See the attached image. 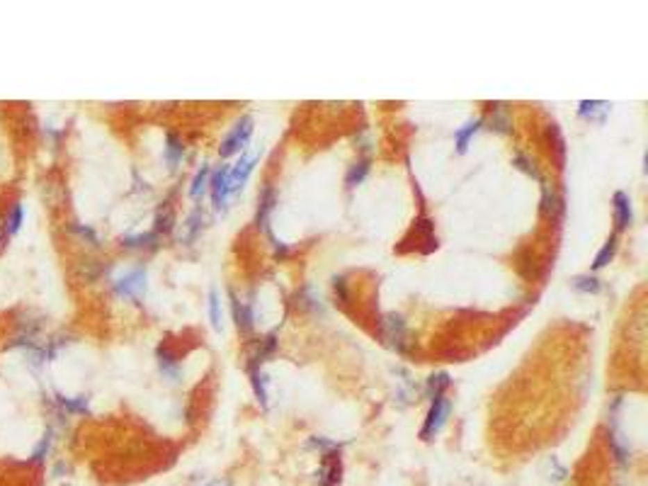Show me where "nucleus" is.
<instances>
[{
    "instance_id": "1",
    "label": "nucleus",
    "mask_w": 648,
    "mask_h": 486,
    "mask_svg": "<svg viewBox=\"0 0 648 486\" xmlns=\"http://www.w3.org/2000/svg\"><path fill=\"white\" fill-rule=\"evenodd\" d=\"M250 136H253V117H240V120L231 127L229 134L221 139L219 156L221 159H229V156H233V154H243Z\"/></svg>"
},
{
    "instance_id": "2",
    "label": "nucleus",
    "mask_w": 648,
    "mask_h": 486,
    "mask_svg": "<svg viewBox=\"0 0 648 486\" xmlns=\"http://www.w3.org/2000/svg\"><path fill=\"white\" fill-rule=\"evenodd\" d=\"M379 333L389 348L396 353H406L408 348V323L404 321L401 314H384L379 321Z\"/></svg>"
},
{
    "instance_id": "3",
    "label": "nucleus",
    "mask_w": 648,
    "mask_h": 486,
    "mask_svg": "<svg viewBox=\"0 0 648 486\" xmlns=\"http://www.w3.org/2000/svg\"><path fill=\"white\" fill-rule=\"evenodd\" d=\"M451 414V401L447 396H440V399L430 401L428 416H425V423L420 428V438L423 440H435V435L440 433L442 428L447 426V419Z\"/></svg>"
},
{
    "instance_id": "4",
    "label": "nucleus",
    "mask_w": 648,
    "mask_h": 486,
    "mask_svg": "<svg viewBox=\"0 0 648 486\" xmlns=\"http://www.w3.org/2000/svg\"><path fill=\"white\" fill-rule=\"evenodd\" d=\"M258 159H260L258 151H253V154L243 151L240 159H238V163H235L233 168H229V195H235L245 188V183H248V178H250V173H253Z\"/></svg>"
},
{
    "instance_id": "5",
    "label": "nucleus",
    "mask_w": 648,
    "mask_h": 486,
    "mask_svg": "<svg viewBox=\"0 0 648 486\" xmlns=\"http://www.w3.org/2000/svg\"><path fill=\"white\" fill-rule=\"evenodd\" d=\"M115 292L119 294V297L136 299V302H139V299L146 294V270L134 268L126 275H122V277H117L115 280Z\"/></svg>"
},
{
    "instance_id": "6",
    "label": "nucleus",
    "mask_w": 648,
    "mask_h": 486,
    "mask_svg": "<svg viewBox=\"0 0 648 486\" xmlns=\"http://www.w3.org/2000/svg\"><path fill=\"white\" fill-rule=\"evenodd\" d=\"M612 212H615V234L624 232L634 222V209H631V197L624 190H617L612 195Z\"/></svg>"
},
{
    "instance_id": "7",
    "label": "nucleus",
    "mask_w": 648,
    "mask_h": 486,
    "mask_svg": "<svg viewBox=\"0 0 648 486\" xmlns=\"http://www.w3.org/2000/svg\"><path fill=\"white\" fill-rule=\"evenodd\" d=\"M338 450H331V453L323 455V464L321 469H318V484L321 486H335L340 482V474H342V462H340V455H338Z\"/></svg>"
},
{
    "instance_id": "8",
    "label": "nucleus",
    "mask_w": 648,
    "mask_h": 486,
    "mask_svg": "<svg viewBox=\"0 0 648 486\" xmlns=\"http://www.w3.org/2000/svg\"><path fill=\"white\" fill-rule=\"evenodd\" d=\"M209 190H212V202L214 209H226V202H229V165H221L219 170L209 178Z\"/></svg>"
},
{
    "instance_id": "9",
    "label": "nucleus",
    "mask_w": 648,
    "mask_h": 486,
    "mask_svg": "<svg viewBox=\"0 0 648 486\" xmlns=\"http://www.w3.org/2000/svg\"><path fill=\"white\" fill-rule=\"evenodd\" d=\"M274 202H277L274 188L272 185H265L263 193H260V200H258V217H255V227L263 229L265 234L272 232V229H269V212L274 209Z\"/></svg>"
},
{
    "instance_id": "10",
    "label": "nucleus",
    "mask_w": 648,
    "mask_h": 486,
    "mask_svg": "<svg viewBox=\"0 0 648 486\" xmlns=\"http://www.w3.org/2000/svg\"><path fill=\"white\" fill-rule=\"evenodd\" d=\"M231 307H233V318H235V328H238L240 333H253L255 328V314H253V304L248 302H240V299H235V294H231Z\"/></svg>"
},
{
    "instance_id": "11",
    "label": "nucleus",
    "mask_w": 648,
    "mask_h": 486,
    "mask_svg": "<svg viewBox=\"0 0 648 486\" xmlns=\"http://www.w3.org/2000/svg\"><path fill=\"white\" fill-rule=\"evenodd\" d=\"M607 115H610V102L602 100H581L578 105V117L585 122H595V124H605Z\"/></svg>"
},
{
    "instance_id": "12",
    "label": "nucleus",
    "mask_w": 648,
    "mask_h": 486,
    "mask_svg": "<svg viewBox=\"0 0 648 486\" xmlns=\"http://www.w3.org/2000/svg\"><path fill=\"white\" fill-rule=\"evenodd\" d=\"M481 127H483V120L479 117V120H469L466 124H461L459 129L454 131V146H456V151H459V154H466V151H469L471 139L479 134Z\"/></svg>"
},
{
    "instance_id": "13",
    "label": "nucleus",
    "mask_w": 648,
    "mask_h": 486,
    "mask_svg": "<svg viewBox=\"0 0 648 486\" xmlns=\"http://www.w3.org/2000/svg\"><path fill=\"white\" fill-rule=\"evenodd\" d=\"M248 372H250V384H253L255 396H258L260 404L267 409V377H265V372H263V365L248 362Z\"/></svg>"
},
{
    "instance_id": "14",
    "label": "nucleus",
    "mask_w": 648,
    "mask_h": 486,
    "mask_svg": "<svg viewBox=\"0 0 648 486\" xmlns=\"http://www.w3.org/2000/svg\"><path fill=\"white\" fill-rule=\"evenodd\" d=\"M163 156H165V163H168V168H178V163L183 161V156H185V144H183V139H180L178 134H173V131H170V134L165 136V151H163Z\"/></svg>"
},
{
    "instance_id": "15",
    "label": "nucleus",
    "mask_w": 648,
    "mask_h": 486,
    "mask_svg": "<svg viewBox=\"0 0 648 486\" xmlns=\"http://www.w3.org/2000/svg\"><path fill=\"white\" fill-rule=\"evenodd\" d=\"M156 357H158V367L160 372H163L165 377H170L173 382L180 380V365H178V357L173 355V353L168 350L165 346H158V350H156Z\"/></svg>"
},
{
    "instance_id": "16",
    "label": "nucleus",
    "mask_w": 648,
    "mask_h": 486,
    "mask_svg": "<svg viewBox=\"0 0 648 486\" xmlns=\"http://www.w3.org/2000/svg\"><path fill=\"white\" fill-rule=\"evenodd\" d=\"M481 120H483V124H490L488 129L498 131V134H508L510 131V115L505 105H493L490 117H481Z\"/></svg>"
},
{
    "instance_id": "17",
    "label": "nucleus",
    "mask_w": 648,
    "mask_h": 486,
    "mask_svg": "<svg viewBox=\"0 0 648 486\" xmlns=\"http://www.w3.org/2000/svg\"><path fill=\"white\" fill-rule=\"evenodd\" d=\"M451 380L447 372H435V375L428 377V384H425V396L432 401V399H440V396H445V391L449 389Z\"/></svg>"
},
{
    "instance_id": "18",
    "label": "nucleus",
    "mask_w": 648,
    "mask_h": 486,
    "mask_svg": "<svg viewBox=\"0 0 648 486\" xmlns=\"http://www.w3.org/2000/svg\"><path fill=\"white\" fill-rule=\"evenodd\" d=\"M202 209H194L192 214L188 217V222L183 224V232H180V241L183 243H192L194 238H197V234L202 232Z\"/></svg>"
},
{
    "instance_id": "19",
    "label": "nucleus",
    "mask_w": 648,
    "mask_h": 486,
    "mask_svg": "<svg viewBox=\"0 0 648 486\" xmlns=\"http://www.w3.org/2000/svg\"><path fill=\"white\" fill-rule=\"evenodd\" d=\"M617 245H620V241H617V234H612V236L605 241V245H602V248L597 250L595 260H592V270H602V268H607V265L612 263V258H615Z\"/></svg>"
},
{
    "instance_id": "20",
    "label": "nucleus",
    "mask_w": 648,
    "mask_h": 486,
    "mask_svg": "<svg viewBox=\"0 0 648 486\" xmlns=\"http://www.w3.org/2000/svg\"><path fill=\"white\" fill-rule=\"evenodd\" d=\"M561 209H563L561 200H558L556 193H554V190L542 180V214H547V217H556Z\"/></svg>"
},
{
    "instance_id": "21",
    "label": "nucleus",
    "mask_w": 648,
    "mask_h": 486,
    "mask_svg": "<svg viewBox=\"0 0 648 486\" xmlns=\"http://www.w3.org/2000/svg\"><path fill=\"white\" fill-rule=\"evenodd\" d=\"M367 173H369V159H360L357 163L350 165V170H347L345 185H347V188H357V185H360L362 180L367 178Z\"/></svg>"
},
{
    "instance_id": "22",
    "label": "nucleus",
    "mask_w": 648,
    "mask_h": 486,
    "mask_svg": "<svg viewBox=\"0 0 648 486\" xmlns=\"http://www.w3.org/2000/svg\"><path fill=\"white\" fill-rule=\"evenodd\" d=\"M209 178H212V170H209V165L204 163L202 168L197 170V175L192 178V185H190V197H192V200L202 197L204 190L209 188Z\"/></svg>"
},
{
    "instance_id": "23",
    "label": "nucleus",
    "mask_w": 648,
    "mask_h": 486,
    "mask_svg": "<svg viewBox=\"0 0 648 486\" xmlns=\"http://www.w3.org/2000/svg\"><path fill=\"white\" fill-rule=\"evenodd\" d=\"M175 227V214L173 209H170V204H163V209H158V214H156V229L153 234L156 236H160V234H170Z\"/></svg>"
},
{
    "instance_id": "24",
    "label": "nucleus",
    "mask_w": 648,
    "mask_h": 486,
    "mask_svg": "<svg viewBox=\"0 0 648 486\" xmlns=\"http://www.w3.org/2000/svg\"><path fill=\"white\" fill-rule=\"evenodd\" d=\"M571 284H573V289H578V292H583V294L602 292V282L595 275H578V277H573Z\"/></svg>"
},
{
    "instance_id": "25",
    "label": "nucleus",
    "mask_w": 648,
    "mask_h": 486,
    "mask_svg": "<svg viewBox=\"0 0 648 486\" xmlns=\"http://www.w3.org/2000/svg\"><path fill=\"white\" fill-rule=\"evenodd\" d=\"M209 318H212L214 331H221V297L216 287L209 289Z\"/></svg>"
},
{
    "instance_id": "26",
    "label": "nucleus",
    "mask_w": 648,
    "mask_h": 486,
    "mask_svg": "<svg viewBox=\"0 0 648 486\" xmlns=\"http://www.w3.org/2000/svg\"><path fill=\"white\" fill-rule=\"evenodd\" d=\"M22 219H24V209L19 202L13 204V209H10L8 219H5V229H8V234L13 236V234L19 232V227H22Z\"/></svg>"
},
{
    "instance_id": "27",
    "label": "nucleus",
    "mask_w": 648,
    "mask_h": 486,
    "mask_svg": "<svg viewBox=\"0 0 648 486\" xmlns=\"http://www.w3.org/2000/svg\"><path fill=\"white\" fill-rule=\"evenodd\" d=\"M56 401L71 414H88V399L78 396V399H71V396H56Z\"/></svg>"
},
{
    "instance_id": "28",
    "label": "nucleus",
    "mask_w": 648,
    "mask_h": 486,
    "mask_svg": "<svg viewBox=\"0 0 648 486\" xmlns=\"http://www.w3.org/2000/svg\"><path fill=\"white\" fill-rule=\"evenodd\" d=\"M158 236L156 234H136V236H126L124 245L126 248H146V245H156Z\"/></svg>"
},
{
    "instance_id": "29",
    "label": "nucleus",
    "mask_w": 648,
    "mask_h": 486,
    "mask_svg": "<svg viewBox=\"0 0 648 486\" xmlns=\"http://www.w3.org/2000/svg\"><path fill=\"white\" fill-rule=\"evenodd\" d=\"M547 467H549V472H547V479H549V482L556 484V482H563V479H566V467H561V464H558L554 457L547 460Z\"/></svg>"
},
{
    "instance_id": "30",
    "label": "nucleus",
    "mask_w": 648,
    "mask_h": 486,
    "mask_svg": "<svg viewBox=\"0 0 648 486\" xmlns=\"http://www.w3.org/2000/svg\"><path fill=\"white\" fill-rule=\"evenodd\" d=\"M513 163H515V168L524 170V173H527V175H532L534 180H539V183H542V175H539V173H537V168H534V165L529 163V159H527V156L517 154V156H515V161H513Z\"/></svg>"
},
{
    "instance_id": "31",
    "label": "nucleus",
    "mask_w": 648,
    "mask_h": 486,
    "mask_svg": "<svg viewBox=\"0 0 648 486\" xmlns=\"http://www.w3.org/2000/svg\"><path fill=\"white\" fill-rule=\"evenodd\" d=\"M71 229H73V234H78V236H83V238H85V241H90L92 245H97V241H100V238H97V234L92 232V229L83 227V224H73Z\"/></svg>"
},
{
    "instance_id": "32",
    "label": "nucleus",
    "mask_w": 648,
    "mask_h": 486,
    "mask_svg": "<svg viewBox=\"0 0 648 486\" xmlns=\"http://www.w3.org/2000/svg\"><path fill=\"white\" fill-rule=\"evenodd\" d=\"M333 287H335V294L345 302L347 299V289H345V277H333Z\"/></svg>"
},
{
    "instance_id": "33",
    "label": "nucleus",
    "mask_w": 648,
    "mask_h": 486,
    "mask_svg": "<svg viewBox=\"0 0 648 486\" xmlns=\"http://www.w3.org/2000/svg\"><path fill=\"white\" fill-rule=\"evenodd\" d=\"M49 443H51V438H49V435H47V438H44V443L39 445L37 450H34L32 460H42V457H44V453H47V448H49Z\"/></svg>"
},
{
    "instance_id": "34",
    "label": "nucleus",
    "mask_w": 648,
    "mask_h": 486,
    "mask_svg": "<svg viewBox=\"0 0 648 486\" xmlns=\"http://www.w3.org/2000/svg\"><path fill=\"white\" fill-rule=\"evenodd\" d=\"M207 486H231V482H229V479H216V482L207 484Z\"/></svg>"
},
{
    "instance_id": "35",
    "label": "nucleus",
    "mask_w": 648,
    "mask_h": 486,
    "mask_svg": "<svg viewBox=\"0 0 648 486\" xmlns=\"http://www.w3.org/2000/svg\"><path fill=\"white\" fill-rule=\"evenodd\" d=\"M0 245H3V222H0Z\"/></svg>"
}]
</instances>
